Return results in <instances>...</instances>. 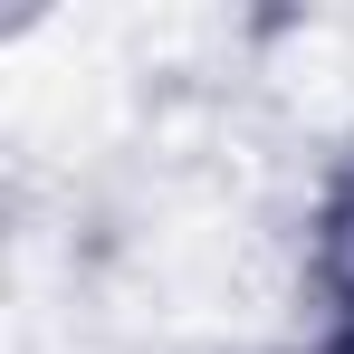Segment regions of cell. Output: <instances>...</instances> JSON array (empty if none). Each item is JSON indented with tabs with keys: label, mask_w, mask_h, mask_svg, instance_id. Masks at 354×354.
I'll use <instances>...</instances> for the list:
<instances>
[{
	"label": "cell",
	"mask_w": 354,
	"mask_h": 354,
	"mask_svg": "<svg viewBox=\"0 0 354 354\" xmlns=\"http://www.w3.org/2000/svg\"><path fill=\"white\" fill-rule=\"evenodd\" d=\"M326 297H335V316L354 326V182H345V201L326 211Z\"/></svg>",
	"instance_id": "6da1fadb"
}]
</instances>
